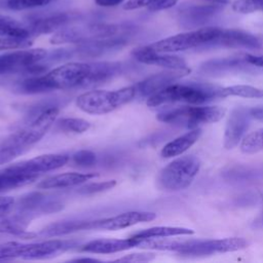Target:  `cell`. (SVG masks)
Here are the masks:
<instances>
[{"label": "cell", "mask_w": 263, "mask_h": 263, "mask_svg": "<svg viewBox=\"0 0 263 263\" xmlns=\"http://www.w3.org/2000/svg\"><path fill=\"white\" fill-rule=\"evenodd\" d=\"M121 66L114 62H73L48 72L27 76L17 85L22 93H42L52 90L88 88L105 83L120 73Z\"/></svg>", "instance_id": "6da1fadb"}, {"label": "cell", "mask_w": 263, "mask_h": 263, "mask_svg": "<svg viewBox=\"0 0 263 263\" xmlns=\"http://www.w3.org/2000/svg\"><path fill=\"white\" fill-rule=\"evenodd\" d=\"M222 88L202 83H172L147 99L151 108L174 103L201 105L223 98Z\"/></svg>", "instance_id": "7a4b0ae2"}, {"label": "cell", "mask_w": 263, "mask_h": 263, "mask_svg": "<svg viewBox=\"0 0 263 263\" xmlns=\"http://www.w3.org/2000/svg\"><path fill=\"white\" fill-rule=\"evenodd\" d=\"M59 115V108L47 106L33 115L14 133L5 138L0 146L15 148L25 151L27 148L37 143L51 127Z\"/></svg>", "instance_id": "3957f363"}, {"label": "cell", "mask_w": 263, "mask_h": 263, "mask_svg": "<svg viewBox=\"0 0 263 263\" xmlns=\"http://www.w3.org/2000/svg\"><path fill=\"white\" fill-rule=\"evenodd\" d=\"M75 240L68 239H47L31 243L6 241L0 243V261L15 258L25 260L50 258L75 247Z\"/></svg>", "instance_id": "277c9868"}, {"label": "cell", "mask_w": 263, "mask_h": 263, "mask_svg": "<svg viewBox=\"0 0 263 263\" xmlns=\"http://www.w3.org/2000/svg\"><path fill=\"white\" fill-rule=\"evenodd\" d=\"M137 97L136 86H125L114 90L93 89L81 93L76 99L77 107L88 114L110 113L132 102Z\"/></svg>", "instance_id": "5b68a950"}, {"label": "cell", "mask_w": 263, "mask_h": 263, "mask_svg": "<svg viewBox=\"0 0 263 263\" xmlns=\"http://www.w3.org/2000/svg\"><path fill=\"white\" fill-rule=\"evenodd\" d=\"M47 51L43 48H18L0 54V76L5 75H38L46 72L43 64Z\"/></svg>", "instance_id": "8992f818"}, {"label": "cell", "mask_w": 263, "mask_h": 263, "mask_svg": "<svg viewBox=\"0 0 263 263\" xmlns=\"http://www.w3.org/2000/svg\"><path fill=\"white\" fill-rule=\"evenodd\" d=\"M225 113L226 109L218 106H182L158 113L157 119L164 123L193 129L201 124L219 121Z\"/></svg>", "instance_id": "52a82bcc"}, {"label": "cell", "mask_w": 263, "mask_h": 263, "mask_svg": "<svg viewBox=\"0 0 263 263\" xmlns=\"http://www.w3.org/2000/svg\"><path fill=\"white\" fill-rule=\"evenodd\" d=\"M200 168V160L194 155L178 157L165 165L157 176L159 188L180 191L191 185Z\"/></svg>", "instance_id": "ba28073f"}, {"label": "cell", "mask_w": 263, "mask_h": 263, "mask_svg": "<svg viewBox=\"0 0 263 263\" xmlns=\"http://www.w3.org/2000/svg\"><path fill=\"white\" fill-rule=\"evenodd\" d=\"M220 29L221 28L217 27L200 28L166 37L164 39L151 43L148 46L155 51L166 53L183 51L200 46L208 47V45L216 38Z\"/></svg>", "instance_id": "9c48e42d"}, {"label": "cell", "mask_w": 263, "mask_h": 263, "mask_svg": "<svg viewBox=\"0 0 263 263\" xmlns=\"http://www.w3.org/2000/svg\"><path fill=\"white\" fill-rule=\"evenodd\" d=\"M120 28L115 25L90 24L84 26L64 27L52 35L50 43H87L96 40L116 37Z\"/></svg>", "instance_id": "30bf717a"}, {"label": "cell", "mask_w": 263, "mask_h": 263, "mask_svg": "<svg viewBox=\"0 0 263 263\" xmlns=\"http://www.w3.org/2000/svg\"><path fill=\"white\" fill-rule=\"evenodd\" d=\"M248 241L242 237H227L221 239H192L191 245L184 250L181 255L184 256H206L219 253L234 252L245 249Z\"/></svg>", "instance_id": "8fae6325"}, {"label": "cell", "mask_w": 263, "mask_h": 263, "mask_svg": "<svg viewBox=\"0 0 263 263\" xmlns=\"http://www.w3.org/2000/svg\"><path fill=\"white\" fill-rule=\"evenodd\" d=\"M208 47L259 49L262 47V43L258 37L249 32L237 29H220Z\"/></svg>", "instance_id": "7c38bea8"}, {"label": "cell", "mask_w": 263, "mask_h": 263, "mask_svg": "<svg viewBox=\"0 0 263 263\" xmlns=\"http://www.w3.org/2000/svg\"><path fill=\"white\" fill-rule=\"evenodd\" d=\"M189 73H190L189 68L167 69L166 71H163L161 73H157L152 76H149L143 81H140L135 84L137 96L139 95L141 97H147L148 99L152 95L158 92L162 88L176 82L177 80H179L180 78L184 77Z\"/></svg>", "instance_id": "4fadbf2b"}, {"label": "cell", "mask_w": 263, "mask_h": 263, "mask_svg": "<svg viewBox=\"0 0 263 263\" xmlns=\"http://www.w3.org/2000/svg\"><path fill=\"white\" fill-rule=\"evenodd\" d=\"M251 117L250 109L245 107H236L231 111L226 123L223 139L226 149L234 148L242 140L249 127Z\"/></svg>", "instance_id": "5bb4252c"}, {"label": "cell", "mask_w": 263, "mask_h": 263, "mask_svg": "<svg viewBox=\"0 0 263 263\" xmlns=\"http://www.w3.org/2000/svg\"><path fill=\"white\" fill-rule=\"evenodd\" d=\"M132 55L140 63L146 65L159 66L165 69H185L188 68L184 59L166 52H158L151 49L148 45L140 46L132 51Z\"/></svg>", "instance_id": "9a60e30c"}, {"label": "cell", "mask_w": 263, "mask_h": 263, "mask_svg": "<svg viewBox=\"0 0 263 263\" xmlns=\"http://www.w3.org/2000/svg\"><path fill=\"white\" fill-rule=\"evenodd\" d=\"M69 161V156L65 154H43L34 158L24 160L13 165L26 174L40 175L64 166Z\"/></svg>", "instance_id": "2e32d148"}, {"label": "cell", "mask_w": 263, "mask_h": 263, "mask_svg": "<svg viewBox=\"0 0 263 263\" xmlns=\"http://www.w3.org/2000/svg\"><path fill=\"white\" fill-rule=\"evenodd\" d=\"M156 218V214L144 211H130L118 214L112 217H105L99 219V229L103 230H119L130 227L133 225L150 222Z\"/></svg>", "instance_id": "e0dca14e"}, {"label": "cell", "mask_w": 263, "mask_h": 263, "mask_svg": "<svg viewBox=\"0 0 263 263\" xmlns=\"http://www.w3.org/2000/svg\"><path fill=\"white\" fill-rule=\"evenodd\" d=\"M140 239L129 236L128 238H99L82 245L81 252L91 254H113L138 247Z\"/></svg>", "instance_id": "ac0fdd59"}, {"label": "cell", "mask_w": 263, "mask_h": 263, "mask_svg": "<svg viewBox=\"0 0 263 263\" xmlns=\"http://www.w3.org/2000/svg\"><path fill=\"white\" fill-rule=\"evenodd\" d=\"M98 175L95 173H64L50 176L37 184V188L39 189H61L68 188L77 185H81L93 178Z\"/></svg>", "instance_id": "d6986e66"}, {"label": "cell", "mask_w": 263, "mask_h": 263, "mask_svg": "<svg viewBox=\"0 0 263 263\" xmlns=\"http://www.w3.org/2000/svg\"><path fill=\"white\" fill-rule=\"evenodd\" d=\"M99 228V219L95 220H77V221H66V222H57L46 226L42 229L37 236H60L66 235L69 233L82 231V230H91Z\"/></svg>", "instance_id": "ffe728a7"}, {"label": "cell", "mask_w": 263, "mask_h": 263, "mask_svg": "<svg viewBox=\"0 0 263 263\" xmlns=\"http://www.w3.org/2000/svg\"><path fill=\"white\" fill-rule=\"evenodd\" d=\"M71 15L69 13H55L47 15L45 17H40L33 20L28 23V27L31 31L32 36H38L41 34H48L57 32L58 30L66 27L70 22Z\"/></svg>", "instance_id": "44dd1931"}, {"label": "cell", "mask_w": 263, "mask_h": 263, "mask_svg": "<svg viewBox=\"0 0 263 263\" xmlns=\"http://www.w3.org/2000/svg\"><path fill=\"white\" fill-rule=\"evenodd\" d=\"M39 175L26 174L13 164L0 170V193L25 186L37 180Z\"/></svg>", "instance_id": "7402d4cb"}, {"label": "cell", "mask_w": 263, "mask_h": 263, "mask_svg": "<svg viewBox=\"0 0 263 263\" xmlns=\"http://www.w3.org/2000/svg\"><path fill=\"white\" fill-rule=\"evenodd\" d=\"M201 128H193L190 132L174 139L163 146L161 149V156L164 158H171L183 154L192 145H194L201 136Z\"/></svg>", "instance_id": "603a6c76"}, {"label": "cell", "mask_w": 263, "mask_h": 263, "mask_svg": "<svg viewBox=\"0 0 263 263\" xmlns=\"http://www.w3.org/2000/svg\"><path fill=\"white\" fill-rule=\"evenodd\" d=\"M223 2L213 1L210 4H201V5H193L184 9L181 13L183 22L187 25H199L203 24L216 13L220 11L222 8Z\"/></svg>", "instance_id": "cb8c5ba5"}, {"label": "cell", "mask_w": 263, "mask_h": 263, "mask_svg": "<svg viewBox=\"0 0 263 263\" xmlns=\"http://www.w3.org/2000/svg\"><path fill=\"white\" fill-rule=\"evenodd\" d=\"M30 224V218L26 215L14 214L11 216L4 215L0 217V234H12L24 238H33L37 233H29L26 231L27 226Z\"/></svg>", "instance_id": "d4e9b609"}, {"label": "cell", "mask_w": 263, "mask_h": 263, "mask_svg": "<svg viewBox=\"0 0 263 263\" xmlns=\"http://www.w3.org/2000/svg\"><path fill=\"white\" fill-rule=\"evenodd\" d=\"M32 37L28 24H23L9 15L0 14V38L31 40Z\"/></svg>", "instance_id": "484cf974"}, {"label": "cell", "mask_w": 263, "mask_h": 263, "mask_svg": "<svg viewBox=\"0 0 263 263\" xmlns=\"http://www.w3.org/2000/svg\"><path fill=\"white\" fill-rule=\"evenodd\" d=\"M194 231L185 227H176V226H155L151 228H147L132 234V237L138 239L144 238H153V237H171L178 235H188L193 234Z\"/></svg>", "instance_id": "4316f807"}, {"label": "cell", "mask_w": 263, "mask_h": 263, "mask_svg": "<svg viewBox=\"0 0 263 263\" xmlns=\"http://www.w3.org/2000/svg\"><path fill=\"white\" fill-rule=\"evenodd\" d=\"M222 96L223 98L226 97H241V98H250V99H257L263 98V89L258 88L252 85H231L222 88Z\"/></svg>", "instance_id": "83f0119b"}, {"label": "cell", "mask_w": 263, "mask_h": 263, "mask_svg": "<svg viewBox=\"0 0 263 263\" xmlns=\"http://www.w3.org/2000/svg\"><path fill=\"white\" fill-rule=\"evenodd\" d=\"M240 150L246 154L257 153L263 150V128L254 130L245 136L240 142Z\"/></svg>", "instance_id": "f1b7e54d"}, {"label": "cell", "mask_w": 263, "mask_h": 263, "mask_svg": "<svg viewBox=\"0 0 263 263\" xmlns=\"http://www.w3.org/2000/svg\"><path fill=\"white\" fill-rule=\"evenodd\" d=\"M59 127L66 133H74L81 134L86 132L90 127V123L82 118H73L67 117L63 118L58 123Z\"/></svg>", "instance_id": "f546056e"}, {"label": "cell", "mask_w": 263, "mask_h": 263, "mask_svg": "<svg viewBox=\"0 0 263 263\" xmlns=\"http://www.w3.org/2000/svg\"><path fill=\"white\" fill-rule=\"evenodd\" d=\"M54 0H6V5L12 10H25L48 5Z\"/></svg>", "instance_id": "4dcf8cb0"}, {"label": "cell", "mask_w": 263, "mask_h": 263, "mask_svg": "<svg viewBox=\"0 0 263 263\" xmlns=\"http://www.w3.org/2000/svg\"><path fill=\"white\" fill-rule=\"evenodd\" d=\"M115 185H116L115 180H109V181H104V182H95V183H89V184L81 186L77 192L79 194L89 195V194H95V193L110 190Z\"/></svg>", "instance_id": "1f68e13d"}, {"label": "cell", "mask_w": 263, "mask_h": 263, "mask_svg": "<svg viewBox=\"0 0 263 263\" xmlns=\"http://www.w3.org/2000/svg\"><path fill=\"white\" fill-rule=\"evenodd\" d=\"M232 9L239 13L263 11V0H236L232 4Z\"/></svg>", "instance_id": "d6a6232c"}, {"label": "cell", "mask_w": 263, "mask_h": 263, "mask_svg": "<svg viewBox=\"0 0 263 263\" xmlns=\"http://www.w3.org/2000/svg\"><path fill=\"white\" fill-rule=\"evenodd\" d=\"M32 45L29 39H14V38H0V51L8 49L27 48Z\"/></svg>", "instance_id": "836d02e7"}, {"label": "cell", "mask_w": 263, "mask_h": 263, "mask_svg": "<svg viewBox=\"0 0 263 263\" xmlns=\"http://www.w3.org/2000/svg\"><path fill=\"white\" fill-rule=\"evenodd\" d=\"M72 159L77 165L87 166L96 162V154L90 150H80L72 155Z\"/></svg>", "instance_id": "e575fe53"}, {"label": "cell", "mask_w": 263, "mask_h": 263, "mask_svg": "<svg viewBox=\"0 0 263 263\" xmlns=\"http://www.w3.org/2000/svg\"><path fill=\"white\" fill-rule=\"evenodd\" d=\"M155 254L153 253H134L125 255L114 261L116 262H147L154 259Z\"/></svg>", "instance_id": "d590c367"}, {"label": "cell", "mask_w": 263, "mask_h": 263, "mask_svg": "<svg viewBox=\"0 0 263 263\" xmlns=\"http://www.w3.org/2000/svg\"><path fill=\"white\" fill-rule=\"evenodd\" d=\"M21 153H23V151H21L18 149L0 146V164L9 162L10 160H12L14 157H16Z\"/></svg>", "instance_id": "8d00e7d4"}, {"label": "cell", "mask_w": 263, "mask_h": 263, "mask_svg": "<svg viewBox=\"0 0 263 263\" xmlns=\"http://www.w3.org/2000/svg\"><path fill=\"white\" fill-rule=\"evenodd\" d=\"M179 0H155L153 3H151L148 6V9L150 11H159L163 9H167L173 7L175 4H177Z\"/></svg>", "instance_id": "74e56055"}, {"label": "cell", "mask_w": 263, "mask_h": 263, "mask_svg": "<svg viewBox=\"0 0 263 263\" xmlns=\"http://www.w3.org/2000/svg\"><path fill=\"white\" fill-rule=\"evenodd\" d=\"M155 0H127L124 3L123 8L125 10H135L142 7H148Z\"/></svg>", "instance_id": "f35d334b"}, {"label": "cell", "mask_w": 263, "mask_h": 263, "mask_svg": "<svg viewBox=\"0 0 263 263\" xmlns=\"http://www.w3.org/2000/svg\"><path fill=\"white\" fill-rule=\"evenodd\" d=\"M14 199L10 196H0V217L6 215L11 210Z\"/></svg>", "instance_id": "ab89813d"}, {"label": "cell", "mask_w": 263, "mask_h": 263, "mask_svg": "<svg viewBox=\"0 0 263 263\" xmlns=\"http://www.w3.org/2000/svg\"><path fill=\"white\" fill-rule=\"evenodd\" d=\"M246 61L256 69H263V55L245 53L243 54Z\"/></svg>", "instance_id": "60d3db41"}, {"label": "cell", "mask_w": 263, "mask_h": 263, "mask_svg": "<svg viewBox=\"0 0 263 263\" xmlns=\"http://www.w3.org/2000/svg\"><path fill=\"white\" fill-rule=\"evenodd\" d=\"M125 0H95L96 4L102 7H114L121 3H123Z\"/></svg>", "instance_id": "b9f144b4"}, {"label": "cell", "mask_w": 263, "mask_h": 263, "mask_svg": "<svg viewBox=\"0 0 263 263\" xmlns=\"http://www.w3.org/2000/svg\"><path fill=\"white\" fill-rule=\"evenodd\" d=\"M251 116L253 118H256L258 120L263 121V107H257V108H252L250 109Z\"/></svg>", "instance_id": "7bdbcfd3"}]
</instances>
